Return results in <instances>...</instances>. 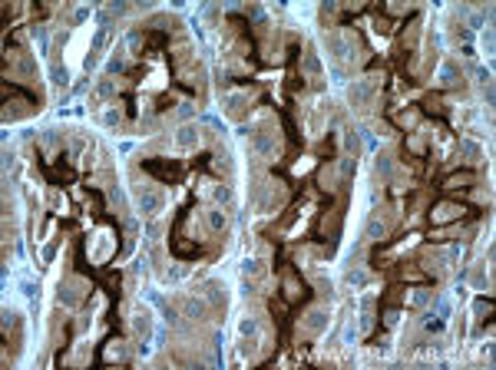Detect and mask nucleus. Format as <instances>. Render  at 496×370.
<instances>
[{
  "label": "nucleus",
  "instance_id": "4468645a",
  "mask_svg": "<svg viewBox=\"0 0 496 370\" xmlns=\"http://www.w3.org/2000/svg\"><path fill=\"white\" fill-rule=\"evenodd\" d=\"M328 327V307H311L305 317H301V324H298V331L305 337H318L321 331Z\"/></svg>",
  "mask_w": 496,
  "mask_h": 370
},
{
  "label": "nucleus",
  "instance_id": "b1692460",
  "mask_svg": "<svg viewBox=\"0 0 496 370\" xmlns=\"http://www.w3.org/2000/svg\"><path fill=\"white\" fill-rule=\"evenodd\" d=\"M103 361H126V341L123 337H113V341H106V351H103Z\"/></svg>",
  "mask_w": 496,
  "mask_h": 370
},
{
  "label": "nucleus",
  "instance_id": "ddd939ff",
  "mask_svg": "<svg viewBox=\"0 0 496 370\" xmlns=\"http://www.w3.org/2000/svg\"><path fill=\"white\" fill-rule=\"evenodd\" d=\"M341 202H334L331 208H328L325 215H321V222H318V235L321 238H338V232H341V222H344V212H341Z\"/></svg>",
  "mask_w": 496,
  "mask_h": 370
},
{
  "label": "nucleus",
  "instance_id": "5701e85b",
  "mask_svg": "<svg viewBox=\"0 0 496 370\" xmlns=\"http://www.w3.org/2000/svg\"><path fill=\"white\" fill-rule=\"evenodd\" d=\"M374 324H378V301L368 298V301H364V307H361V331H364V334H370Z\"/></svg>",
  "mask_w": 496,
  "mask_h": 370
},
{
  "label": "nucleus",
  "instance_id": "c85d7f7f",
  "mask_svg": "<svg viewBox=\"0 0 496 370\" xmlns=\"http://www.w3.org/2000/svg\"><path fill=\"white\" fill-rule=\"evenodd\" d=\"M407 149H410L414 155L424 153V133H410V135H407Z\"/></svg>",
  "mask_w": 496,
  "mask_h": 370
},
{
  "label": "nucleus",
  "instance_id": "412c9836",
  "mask_svg": "<svg viewBox=\"0 0 496 370\" xmlns=\"http://www.w3.org/2000/svg\"><path fill=\"white\" fill-rule=\"evenodd\" d=\"M265 274H268V262H265V258H248V262H245V281H248V284H258Z\"/></svg>",
  "mask_w": 496,
  "mask_h": 370
},
{
  "label": "nucleus",
  "instance_id": "f03ea898",
  "mask_svg": "<svg viewBox=\"0 0 496 370\" xmlns=\"http://www.w3.org/2000/svg\"><path fill=\"white\" fill-rule=\"evenodd\" d=\"M378 100H380V76H364V80H354L348 86V103L358 113H368L370 106H378Z\"/></svg>",
  "mask_w": 496,
  "mask_h": 370
},
{
  "label": "nucleus",
  "instance_id": "2eb2a0df",
  "mask_svg": "<svg viewBox=\"0 0 496 370\" xmlns=\"http://www.w3.org/2000/svg\"><path fill=\"white\" fill-rule=\"evenodd\" d=\"M198 139H202V129H198L196 123H182V126L172 133V145L182 149V153H192L198 145Z\"/></svg>",
  "mask_w": 496,
  "mask_h": 370
},
{
  "label": "nucleus",
  "instance_id": "0eeeda50",
  "mask_svg": "<svg viewBox=\"0 0 496 370\" xmlns=\"http://www.w3.org/2000/svg\"><path fill=\"white\" fill-rule=\"evenodd\" d=\"M248 145L258 159H275L278 155V129L271 126H255L252 135H248Z\"/></svg>",
  "mask_w": 496,
  "mask_h": 370
},
{
  "label": "nucleus",
  "instance_id": "a211bd4d",
  "mask_svg": "<svg viewBox=\"0 0 496 370\" xmlns=\"http://www.w3.org/2000/svg\"><path fill=\"white\" fill-rule=\"evenodd\" d=\"M477 185V172L473 169H463V172H450L443 179V189L447 192H457V189H473Z\"/></svg>",
  "mask_w": 496,
  "mask_h": 370
},
{
  "label": "nucleus",
  "instance_id": "6ab92c4d",
  "mask_svg": "<svg viewBox=\"0 0 496 370\" xmlns=\"http://www.w3.org/2000/svg\"><path fill=\"white\" fill-rule=\"evenodd\" d=\"M325 76V66H321V60H318L315 50H305L301 53V80H321Z\"/></svg>",
  "mask_w": 496,
  "mask_h": 370
},
{
  "label": "nucleus",
  "instance_id": "39448f33",
  "mask_svg": "<svg viewBox=\"0 0 496 370\" xmlns=\"http://www.w3.org/2000/svg\"><path fill=\"white\" fill-rule=\"evenodd\" d=\"M176 311H179V317L192 321V324H202L208 317H216L212 304H208L202 294H179V298H176Z\"/></svg>",
  "mask_w": 496,
  "mask_h": 370
},
{
  "label": "nucleus",
  "instance_id": "6e6552de",
  "mask_svg": "<svg viewBox=\"0 0 496 370\" xmlns=\"http://www.w3.org/2000/svg\"><path fill=\"white\" fill-rule=\"evenodd\" d=\"M86 294H90V281L83 278V274H66V278L60 281V304L64 307L83 304Z\"/></svg>",
  "mask_w": 496,
  "mask_h": 370
},
{
  "label": "nucleus",
  "instance_id": "aec40b11",
  "mask_svg": "<svg viewBox=\"0 0 496 370\" xmlns=\"http://www.w3.org/2000/svg\"><path fill=\"white\" fill-rule=\"evenodd\" d=\"M440 80H443V90H460V86H463V70L450 60V63H443Z\"/></svg>",
  "mask_w": 496,
  "mask_h": 370
},
{
  "label": "nucleus",
  "instance_id": "9d476101",
  "mask_svg": "<svg viewBox=\"0 0 496 370\" xmlns=\"http://www.w3.org/2000/svg\"><path fill=\"white\" fill-rule=\"evenodd\" d=\"M281 298H285V304L298 307L311 298V288H308V281L298 278L295 271H285V274H281Z\"/></svg>",
  "mask_w": 496,
  "mask_h": 370
},
{
  "label": "nucleus",
  "instance_id": "dca6fc26",
  "mask_svg": "<svg viewBox=\"0 0 496 370\" xmlns=\"http://www.w3.org/2000/svg\"><path fill=\"white\" fill-rule=\"evenodd\" d=\"M198 294H202V298H206L208 304H212V311H216V317L222 314V311H226V284H222V281H206Z\"/></svg>",
  "mask_w": 496,
  "mask_h": 370
},
{
  "label": "nucleus",
  "instance_id": "7ed1b4c3",
  "mask_svg": "<svg viewBox=\"0 0 496 370\" xmlns=\"http://www.w3.org/2000/svg\"><path fill=\"white\" fill-rule=\"evenodd\" d=\"M133 199L139 205L143 215H159L166 208V189L163 182H136L133 185Z\"/></svg>",
  "mask_w": 496,
  "mask_h": 370
},
{
  "label": "nucleus",
  "instance_id": "393cba45",
  "mask_svg": "<svg viewBox=\"0 0 496 370\" xmlns=\"http://www.w3.org/2000/svg\"><path fill=\"white\" fill-rule=\"evenodd\" d=\"M417 36H420V20L404 24V36H400V43H404L407 53H414V50H417Z\"/></svg>",
  "mask_w": 496,
  "mask_h": 370
},
{
  "label": "nucleus",
  "instance_id": "f257e3e1",
  "mask_svg": "<svg viewBox=\"0 0 496 370\" xmlns=\"http://www.w3.org/2000/svg\"><path fill=\"white\" fill-rule=\"evenodd\" d=\"M328 50H331V60L334 66H341V70H348V66H361L364 63V43L361 36L354 34L351 27H341V30H331V34L325 36Z\"/></svg>",
  "mask_w": 496,
  "mask_h": 370
},
{
  "label": "nucleus",
  "instance_id": "bb28decb",
  "mask_svg": "<svg viewBox=\"0 0 496 370\" xmlns=\"http://www.w3.org/2000/svg\"><path fill=\"white\" fill-rule=\"evenodd\" d=\"M430 298H433V291H430V288H414L407 301H410V307H424Z\"/></svg>",
  "mask_w": 496,
  "mask_h": 370
},
{
  "label": "nucleus",
  "instance_id": "cd10ccee",
  "mask_svg": "<svg viewBox=\"0 0 496 370\" xmlns=\"http://www.w3.org/2000/svg\"><path fill=\"white\" fill-rule=\"evenodd\" d=\"M460 153L467 155V163H480V155H483V149H480L477 143H470V139H463V143H460Z\"/></svg>",
  "mask_w": 496,
  "mask_h": 370
},
{
  "label": "nucleus",
  "instance_id": "a878e982",
  "mask_svg": "<svg viewBox=\"0 0 496 370\" xmlns=\"http://www.w3.org/2000/svg\"><path fill=\"white\" fill-rule=\"evenodd\" d=\"M394 126H400V129H414L417 123H420V109H400V113H394Z\"/></svg>",
  "mask_w": 496,
  "mask_h": 370
},
{
  "label": "nucleus",
  "instance_id": "20e7f679",
  "mask_svg": "<svg viewBox=\"0 0 496 370\" xmlns=\"http://www.w3.org/2000/svg\"><path fill=\"white\" fill-rule=\"evenodd\" d=\"M394 222H397V208L394 205H378L374 212H370L364 235H368L370 242H388V235L394 232Z\"/></svg>",
  "mask_w": 496,
  "mask_h": 370
},
{
  "label": "nucleus",
  "instance_id": "f3484780",
  "mask_svg": "<svg viewBox=\"0 0 496 370\" xmlns=\"http://www.w3.org/2000/svg\"><path fill=\"white\" fill-rule=\"evenodd\" d=\"M338 179H344V175H341V165L334 163V159H328V163L318 169V185H321L325 192H334V189H338Z\"/></svg>",
  "mask_w": 496,
  "mask_h": 370
},
{
  "label": "nucleus",
  "instance_id": "4be33fe9",
  "mask_svg": "<svg viewBox=\"0 0 496 370\" xmlns=\"http://www.w3.org/2000/svg\"><path fill=\"white\" fill-rule=\"evenodd\" d=\"M202 218H206V228L212 232V235H222V228H226V212H222V208H218V205L206 208Z\"/></svg>",
  "mask_w": 496,
  "mask_h": 370
},
{
  "label": "nucleus",
  "instance_id": "1a4fd4ad",
  "mask_svg": "<svg viewBox=\"0 0 496 370\" xmlns=\"http://www.w3.org/2000/svg\"><path fill=\"white\" fill-rule=\"evenodd\" d=\"M467 215V205L460 199H440L430 205V222L433 225H453Z\"/></svg>",
  "mask_w": 496,
  "mask_h": 370
},
{
  "label": "nucleus",
  "instance_id": "f8f14e48",
  "mask_svg": "<svg viewBox=\"0 0 496 370\" xmlns=\"http://www.w3.org/2000/svg\"><path fill=\"white\" fill-rule=\"evenodd\" d=\"M143 169H146V172H153V175L163 182V185H169V182H179V179H182V165H179V163H163V159H149V155H146V159H143Z\"/></svg>",
  "mask_w": 496,
  "mask_h": 370
},
{
  "label": "nucleus",
  "instance_id": "9b49d317",
  "mask_svg": "<svg viewBox=\"0 0 496 370\" xmlns=\"http://www.w3.org/2000/svg\"><path fill=\"white\" fill-rule=\"evenodd\" d=\"M129 331H133V341L139 344V347L149 344V337H153V311L146 304L133 307V314H129Z\"/></svg>",
  "mask_w": 496,
  "mask_h": 370
},
{
  "label": "nucleus",
  "instance_id": "423d86ee",
  "mask_svg": "<svg viewBox=\"0 0 496 370\" xmlns=\"http://www.w3.org/2000/svg\"><path fill=\"white\" fill-rule=\"evenodd\" d=\"M252 103H255L252 90H228L226 96H222V113H226L232 123H242V119H248V113H252Z\"/></svg>",
  "mask_w": 496,
  "mask_h": 370
},
{
  "label": "nucleus",
  "instance_id": "c756f323",
  "mask_svg": "<svg viewBox=\"0 0 496 370\" xmlns=\"http://www.w3.org/2000/svg\"><path fill=\"white\" fill-rule=\"evenodd\" d=\"M113 93H116V83H113V80H103V83L96 86V100H109Z\"/></svg>",
  "mask_w": 496,
  "mask_h": 370
}]
</instances>
